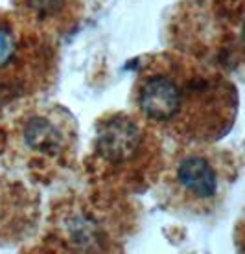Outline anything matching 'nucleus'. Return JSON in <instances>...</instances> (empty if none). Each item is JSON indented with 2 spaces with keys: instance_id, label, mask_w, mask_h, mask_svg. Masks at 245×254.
Here are the masks:
<instances>
[{
  "instance_id": "obj_1",
  "label": "nucleus",
  "mask_w": 245,
  "mask_h": 254,
  "mask_svg": "<svg viewBox=\"0 0 245 254\" xmlns=\"http://www.w3.org/2000/svg\"><path fill=\"white\" fill-rule=\"evenodd\" d=\"M133 115L177 144H216L233 129L238 90L212 64L181 52L151 56L135 77Z\"/></svg>"
},
{
  "instance_id": "obj_2",
  "label": "nucleus",
  "mask_w": 245,
  "mask_h": 254,
  "mask_svg": "<svg viewBox=\"0 0 245 254\" xmlns=\"http://www.w3.org/2000/svg\"><path fill=\"white\" fill-rule=\"evenodd\" d=\"M236 177L238 162L231 151L214 144H184L161 168L159 199L181 216H210L223 206Z\"/></svg>"
},
{
  "instance_id": "obj_3",
  "label": "nucleus",
  "mask_w": 245,
  "mask_h": 254,
  "mask_svg": "<svg viewBox=\"0 0 245 254\" xmlns=\"http://www.w3.org/2000/svg\"><path fill=\"white\" fill-rule=\"evenodd\" d=\"M57 72V37L15 9L0 11V105L46 92Z\"/></svg>"
},
{
  "instance_id": "obj_4",
  "label": "nucleus",
  "mask_w": 245,
  "mask_h": 254,
  "mask_svg": "<svg viewBox=\"0 0 245 254\" xmlns=\"http://www.w3.org/2000/svg\"><path fill=\"white\" fill-rule=\"evenodd\" d=\"M159 138L137 116L124 113L111 115L100 122L96 134V155L103 170L113 172L122 181L146 179L151 170V160L159 157Z\"/></svg>"
},
{
  "instance_id": "obj_5",
  "label": "nucleus",
  "mask_w": 245,
  "mask_h": 254,
  "mask_svg": "<svg viewBox=\"0 0 245 254\" xmlns=\"http://www.w3.org/2000/svg\"><path fill=\"white\" fill-rule=\"evenodd\" d=\"M88 0H13V9L54 37L76 30L87 13Z\"/></svg>"
},
{
  "instance_id": "obj_6",
  "label": "nucleus",
  "mask_w": 245,
  "mask_h": 254,
  "mask_svg": "<svg viewBox=\"0 0 245 254\" xmlns=\"http://www.w3.org/2000/svg\"><path fill=\"white\" fill-rule=\"evenodd\" d=\"M32 120L26 124V144L32 149H39L41 151H50L56 140H59V134H54L57 126L50 120V115H35L30 116Z\"/></svg>"
}]
</instances>
